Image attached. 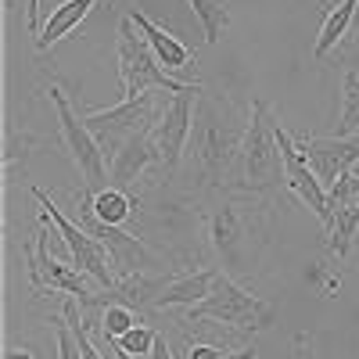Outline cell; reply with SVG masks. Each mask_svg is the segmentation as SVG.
<instances>
[{"label": "cell", "mask_w": 359, "mask_h": 359, "mask_svg": "<svg viewBox=\"0 0 359 359\" xmlns=\"http://www.w3.org/2000/svg\"><path fill=\"white\" fill-rule=\"evenodd\" d=\"M248 123H241L226 97L205 94L194 104V126H191V144L187 151L201 169L205 187H223L233 158H241V144H245Z\"/></svg>", "instance_id": "cell-1"}, {"label": "cell", "mask_w": 359, "mask_h": 359, "mask_svg": "<svg viewBox=\"0 0 359 359\" xmlns=\"http://www.w3.org/2000/svg\"><path fill=\"white\" fill-rule=\"evenodd\" d=\"M262 219L255 212V205L241 201V198H226L219 205L208 208L205 216V237L223 262V273H230L233 280L245 277L259 262V248H262Z\"/></svg>", "instance_id": "cell-2"}, {"label": "cell", "mask_w": 359, "mask_h": 359, "mask_svg": "<svg viewBox=\"0 0 359 359\" xmlns=\"http://www.w3.org/2000/svg\"><path fill=\"white\" fill-rule=\"evenodd\" d=\"M277 115L273 104L255 97L248 111V130L241 144V191L252 198H273L280 191L284 180V158H280V144H277Z\"/></svg>", "instance_id": "cell-3"}, {"label": "cell", "mask_w": 359, "mask_h": 359, "mask_svg": "<svg viewBox=\"0 0 359 359\" xmlns=\"http://www.w3.org/2000/svg\"><path fill=\"white\" fill-rule=\"evenodd\" d=\"M187 320L191 323L216 320V323H226V327H237V331H252L255 334V331H269V327H273L277 309L219 269L216 280H212V291H208L198 306L187 309Z\"/></svg>", "instance_id": "cell-4"}, {"label": "cell", "mask_w": 359, "mask_h": 359, "mask_svg": "<svg viewBox=\"0 0 359 359\" xmlns=\"http://www.w3.org/2000/svg\"><path fill=\"white\" fill-rule=\"evenodd\" d=\"M115 47H118V76H123V101L144 97L147 90H169V94H184L194 83H180L176 76H169L155 50L147 47L144 33L133 25V18L126 15L115 29Z\"/></svg>", "instance_id": "cell-5"}, {"label": "cell", "mask_w": 359, "mask_h": 359, "mask_svg": "<svg viewBox=\"0 0 359 359\" xmlns=\"http://www.w3.org/2000/svg\"><path fill=\"white\" fill-rule=\"evenodd\" d=\"M90 237H97V241L108 248L111 255V269H115V277H130V273H151L155 266H162L158 252H151L140 237L126 233L123 226H111L104 223L97 212H94V194H86L79 191L76 194V216H72Z\"/></svg>", "instance_id": "cell-6"}, {"label": "cell", "mask_w": 359, "mask_h": 359, "mask_svg": "<svg viewBox=\"0 0 359 359\" xmlns=\"http://www.w3.org/2000/svg\"><path fill=\"white\" fill-rule=\"evenodd\" d=\"M47 97L57 111V123H62V144L65 151L72 155L79 176H83V191L86 194H101L104 187H111V176H108V165H104V147L97 144V137L86 130V123L76 115L72 101L65 97L62 86H50Z\"/></svg>", "instance_id": "cell-7"}, {"label": "cell", "mask_w": 359, "mask_h": 359, "mask_svg": "<svg viewBox=\"0 0 359 359\" xmlns=\"http://www.w3.org/2000/svg\"><path fill=\"white\" fill-rule=\"evenodd\" d=\"M43 226L25 241V269H29V284L33 291H65V294H86V280H83V269L69 259H57L50 252V241H54V223L40 212Z\"/></svg>", "instance_id": "cell-8"}, {"label": "cell", "mask_w": 359, "mask_h": 359, "mask_svg": "<svg viewBox=\"0 0 359 359\" xmlns=\"http://www.w3.org/2000/svg\"><path fill=\"white\" fill-rule=\"evenodd\" d=\"M33 198H36V205H40V212L57 226V233H62V245L69 248V255L76 259V266L83 269V273H86V277H94L101 287H115L118 277H115V269H111V255H108V248L97 241V237H90L72 216H65L62 208L50 201L47 191L33 187Z\"/></svg>", "instance_id": "cell-9"}, {"label": "cell", "mask_w": 359, "mask_h": 359, "mask_svg": "<svg viewBox=\"0 0 359 359\" xmlns=\"http://www.w3.org/2000/svg\"><path fill=\"white\" fill-rule=\"evenodd\" d=\"M198 97H201V83L187 86L184 94H172V101L158 108L155 144H158L165 176H176L180 162H184V151H187V144H191V126H194V104H198Z\"/></svg>", "instance_id": "cell-10"}, {"label": "cell", "mask_w": 359, "mask_h": 359, "mask_svg": "<svg viewBox=\"0 0 359 359\" xmlns=\"http://www.w3.org/2000/svg\"><path fill=\"white\" fill-rule=\"evenodd\" d=\"M155 108H158V101H155L151 94H144V97L123 101V104L104 108V111H86L83 123H86L90 133L97 137V144L104 147V155H108V151L115 155L118 147H123L126 137H133L137 130H144V126L155 123V118H151Z\"/></svg>", "instance_id": "cell-11"}, {"label": "cell", "mask_w": 359, "mask_h": 359, "mask_svg": "<svg viewBox=\"0 0 359 359\" xmlns=\"http://www.w3.org/2000/svg\"><path fill=\"white\" fill-rule=\"evenodd\" d=\"M277 144H280V158H284V180H287L291 194H294L298 201H302L306 208H313V216L320 219V226H323V230H331L334 216H331V208H327V187L320 184V176H316V169L309 165L306 151L294 144V137H291L284 126L277 130Z\"/></svg>", "instance_id": "cell-12"}, {"label": "cell", "mask_w": 359, "mask_h": 359, "mask_svg": "<svg viewBox=\"0 0 359 359\" xmlns=\"http://www.w3.org/2000/svg\"><path fill=\"white\" fill-rule=\"evenodd\" d=\"M155 162L162 165L158 144H155V123H151V126L137 130L133 137H126L123 147H118V151L111 155V169H108L111 187L133 194V191H137V180H140L147 169H151Z\"/></svg>", "instance_id": "cell-13"}, {"label": "cell", "mask_w": 359, "mask_h": 359, "mask_svg": "<svg viewBox=\"0 0 359 359\" xmlns=\"http://www.w3.org/2000/svg\"><path fill=\"white\" fill-rule=\"evenodd\" d=\"M294 144L306 151L309 165L316 169L320 184L331 187L334 180L359 162V137H294Z\"/></svg>", "instance_id": "cell-14"}, {"label": "cell", "mask_w": 359, "mask_h": 359, "mask_svg": "<svg viewBox=\"0 0 359 359\" xmlns=\"http://www.w3.org/2000/svg\"><path fill=\"white\" fill-rule=\"evenodd\" d=\"M130 18H133V25L144 33V40H147V47L155 50V57H158V65L169 72V76H176L180 83H198V79H191L187 72H191V65H194V50L184 43V40H176L172 33H165L162 25H155L151 18H147L144 11H130Z\"/></svg>", "instance_id": "cell-15"}, {"label": "cell", "mask_w": 359, "mask_h": 359, "mask_svg": "<svg viewBox=\"0 0 359 359\" xmlns=\"http://www.w3.org/2000/svg\"><path fill=\"white\" fill-rule=\"evenodd\" d=\"M94 4H101V0H65V4H57L54 8V15L43 22V29H40V36H36V50L43 54V50H50L54 43H62L72 29L90 15V8Z\"/></svg>", "instance_id": "cell-16"}, {"label": "cell", "mask_w": 359, "mask_h": 359, "mask_svg": "<svg viewBox=\"0 0 359 359\" xmlns=\"http://www.w3.org/2000/svg\"><path fill=\"white\" fill-rule=\"evenodd\" d=\"M219 269H191V273H176L172 284L165 287L158 309H172V306H198L201 298L212 291V280H216Z\"/></svg>", "instance_id": "cell-17"}, {"label": "cell", "mask_w": 359, "mask_h": 359, "mask_svg": "<svg viewBox=\"0 0 359 359\" xmlns=\"http://www.w3.org/2000/svg\"><path fill=\"white\" fill-rule=\"evenodd\" d=\"M355 11H359V0H338V4L331 8V15H327L323 25H320L316 47H313V57H316V62H323V57L345 40V33H348V25H352Z\"/></svg>", "instance_id": "cell-18"}, {"label": "cell", "mask_w": 359, "mask_h": 359, "mask_svg": "<svg viewBox=\"0 0 359 359\" xmlns=\"http://www.w3.org/2000/svg\"><path fill=\"white\" fill-rule=\"evenodd\" d=\"M355 233H359V198L334 208V223L327 230V248H331L338 259H345L355 245Z\"/></svg>", "instance_id": "cell-19"}, {"label": "cell", "mask_w": 359, "mask_h": 359, "mask_svg": "<svg viewBox=\"0 0 359 359\" xmlns=\"http://www.w3.org/2000/svg\"><path fill=\"white\" fill-rule=\"evenodd\" d=\"M187 4L194 8V18L205 29V43L216 47L230 29V0H187Z\"/></svg>", "instance_id": "cell-20"}, {"label": "cell", "mask_w": 359, "mask_h": 359, "mask_svg": "<svg viewBox=\"0 0 359 359\" xmlns=\"http://www.w3.org/2000/svg\"><path fill=\"white\" fill-rule=\"evenodd\" d=\"M133 208H137V198L126 194V191H118V187H104L101 194H94V212L104 223H111V226H123L133 216Z\"/></svg>", "instance_id": "cell-21"}, {"label": "cell", "mask_w": 359, "mask_h": 359, "mask_svg": "<svg viewBox=\"0 0 359 359\" xmlns=\"http://www.w3.org/2000/svg\"><path fill=\"white\" fill-rule=\"evenodd\" d=\"M359 130V72H345L341 79V115L334 137H355Z\"/></svg>", "instance_id": "cell-22"}, {"label": "cell", "mask_w": 359, "mask_h": 359, "mask_svg": "<svg viewBox=\"0 0 359 359\" xmlns=\"http://www.w3.org/2000/svg\"><path fill=\"white\" fill-rule=\"evenodd\" d=\"M137 327V313L126 309V306H108L101 313V327H97V338H123L126 331H133Z\"/></svg>", "instance_id": "cell-23"}, {"label": "cell", "mask_w": 359, "mask_h": 359, "mask_svg": "<svg viewBox=\"0 0 359 359\" xmlns=\"http://www.w3.org/2000/svg\"><path fill=\"white\" fill-rule=\"evenodd\" d=\"M355 198H359V169L341 172L334 184L327 187V208H331V216H334V208H341V205H348Z\"/></svg>", "instance_id": "cell-24"}, {"label": "cell", "mask_w": 359, "mask_h": 359, "mask_svg": "<svg viewBox=\"0 0 359 359\" xmlns=\"http://www.w3.org/2000/svg\"><path fill=\"white\" fill-rule=\"evenodd\" d=\"M155 338H158L155 327H144V323H137L133 331H126L123 338H115V345H118V348H126L130 355H151Z\"/></svg>", "instance_id": "cell-25"}, {"label": "cell", "mask_w": 359, "mask_h": 359, "mask_svg": "<svg viewBox=\"0 0 359 359\" xmlns=\"http://www.w3.org/2000/svg\"><path fill=\"white\" fill-rule=\"evenodd\" d=\"M47 323L54 327V338H57V359H83V352H79V341H76V334H72L69 320H65L62 313H57V316H50Z\"/></svg>", "instance_id": "cell-26"}, {"label": "cell", "mask_w": 359, "mask_h": 359, "mask_svg": "<svg viewBox=\"0 0 359 359\" xmlns=\"http://www.w3.org/2000/svg\"><path fill=\"white\" fill-rule=\"evenodd\" d=\"M187 359H226V352L219 345H191Z\"/></svg>", "instance_id": "cell-27"}, {"label": "cell", "mask_w": 359, "mask_h": 359, "mask_svg": "<svg viewBox=\"0 0 359 359\" xmlns=\"http://www.w3.org/2000/svg\"><path fill=\"white\" fill-rule=\"evenodd\" d=\"M25 25H29V33L40 36V0H29V8H25Z\"/></svg>", "instance_id": "cell-28"}, {"label": "cell", "mask_w": 359, "mask_h": 359, "mask_svg": "<svg viewBox=\"0 0 359 359\" xmlns=\"http://www.w3.org/2000/svg\"><path fill=\"white\" fill-rule=\"evenodd\" d=\"M151 359H169V341H165V334H162V331H158V338H155Z\"/></svg>", "instance_id": "cell-29"}, {"label": "cell", "mask_w": 359, "mask_h": 359, "mask_svg": "<svg viewBox=\"0 0 359 359\" xmlns=\"http://www.w3.org/2000/svg\"><path fill=\"white\" fill-rule=\"evenodd\" d=\"M101 341H104V348H108V352H111V359H137V355H130V352H126V348H118V345H115V341H111V338H101Z\"/></svg>", "instance_id": "cell-30"}, {"label": "cell", "mask_w": 359, "mask_h": 359, "mask_svg": "<svg viewBox=\"0 0 359 359\" xmlns=\"http://www.w3.org/2000/svg\"><path fill=\"white\" fill-rule=\"evenodd\" d=\"M0 359H36V355L29 352V348H4V355H0Z\"/></svg>", "instance_id": "cell-31"}, {"label": "cell", "mask_w": 359, "mask_h": 359, "mask_svg": "<svg viewBox=\"0 0 359 359\" xmlns=\"http://www.w3.org/2000/svg\"><path fill=\"white\" fill-rule=\"evenodd\" d=\"M226 359H259V352L252 345H245V348H237V352H226Z\"/></svg>", "instance_id": "cell-32"}]
</instances>
